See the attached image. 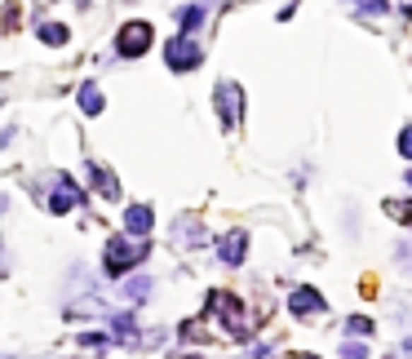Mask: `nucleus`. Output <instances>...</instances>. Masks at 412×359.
I'll return each instance as SVG.
<instances>
[{
  "instance_id": "1",
  "label": "nucleus",
  "mask_w": 412,
  "mask_h": 359,
  "mask_svg": "<svg viewBox=\"0 0 412 359\" xmlns=\"http://www.w3.org/2000/svg\"><path fill=\"white\" fill-rule=\"evenodd\" d=\"M151 253V240L146 235H115L111 244H107V253H102V266H107V275H124V271H134L142 257Z\"/></svg>"
},
{
  "instance_id": "2",
  "label": "nucleus",
  "mask_w": 412,
  "mask_h": 359,
  "mask_svg": "<svg viewBox=\"0 0 412 359\" xmlns=\"http://www.w3.org/2000/svg\"><path fill=\"white\" fill-rule=\"evenodd\" d=\"M146 49H151V23H124L120 36H115V54L120 58H142Z\"/></svg>"
},
{
  "instance_id": "3",
  "label": "nucleus",
  "mask_w": 412,
  "mask_h": 359,
  "mask_svg": "<svg viewBox=\"0 0 412 359\" xmlns=\"http://www.w3.org/2000/svg\"><path fill=\"white\" fill-rule=\"evenodd\" d=\"M164 62H169L173 71H195L200 67V45L191 40V31H182V36H173L169 45H164Z\"/></svg>"
},
{
  "instance_id": "4",
  "label": "nucleus",
  "mask_w": 412,
  "mask_h": 359,
  "mask_svg": "<svg viewBox=\"0 0 412 359\" xmlns=\"http://www.w3.org/2000/svg\"><path fill=\"white\" fill-rule=\"evenodd\" d=\"M80 200H85V191H80L71 177H54V200H49L54 213H67V208H76Z\"/></svg>"
},
{
  "instance_id": "5",
  "label": "nucleus",
  "mask_w": 412,
  "mask_h": 359,
  "mask_svg": "<svg viewBox=\"0 0 412 359\" xmlns=\"http://www.w3.org/2000/svg\"><path fill=\"white\" fill-rule=\"evenodd\" d=\"M218 116L226 129L240 124V89L235 85H218Z\"/></svg>"
},
{
  "instance_id": "6",
  "label": "nucleus",
  "mask_w": 412,
  "mask_h": 359,
  "mask_svg": "<svg viewBox=\"0 0 412 359\" xmlns=\"http://www.w3.org/2000/svg\"><path fill=\"white\" fill-rule=\"evenodd\" d=\"M244 253H249V240H244V231H230V235H222V244H218V257L226 266H240L244 262Z\"/></svg>"
},
{
  "instance_id": "7",
  "label": "nucleus",
  "mask_w": 412,
  "mask_h": 359,
  "mask_svg": "<svg viewBox=\"0 0 412 359\" xmlns=\"http://www.w3.org/2000/svg\"><path fill=\"white\" fill-rule=\"evenodd\" d=\"M124 226H129L134 235H146V231L155 226V208H151V204H134V208H124Z\"/></svg>"
},
{
  "instance_id": "8",
  "label": "nucleus",
  "mask_w": 412,
  "mask_h": 359,
  "mask_svg": "<svg viewBox=\"0 0 412 359\" xmlns=\"http://www.w3.org/2000/svg\"><path fill=\"white\" fill-rule=\"evenodd\" d=\"M288 306H293V311H298V315H319V311H324V298H319L315 288H293Z\"/></svg>"
},
{
  "instance_id": "9",
  "label": "nucleus",
  "mask_w": 412,
  "mask_h": 359,
  "mask_svg": "<svg viewBox=\"0 0 412 359\" xmlns=\"http://www.w3.org/2000/svg\"><path fill=\"white\" fill-rule=\"evenodd\" d=\"M85 169H89V177H93V187L102 191L107 200H120V182H115V177H111V173H107L102 165H85Z\"/></svg>"
},
{
  "instance_id": "10",
  "label": "nucleus",
  "mask_w": 412,
  "mask_h": 359,
  "mask_svg": "<svg viewBox=\"0 0 412 359\" xmlns=\"http://www.w3.org/2000/svg\"><path fill=\"white\" fill-rule=\"evenodd\" d=\"M80 107H85L89 116H98V111H102V93H98V85H85V89H80Z\"/></svg>"
},
{
  "instance_id": "11",
  "label": "nucleus",
  "mask_w": 412,
  "mask_h": 359,
  "mask_svg": "<svg viewBox=\"0 0 412 359\" xmlns=\"http://www.w3.org/2000/svg\"><path fill=\"white\" fill-rule=\"evenodd\" d=\"M177 23H182V31H195L204 23V5H187L182 13H177Z\"/></svg>"
},
{
  "instance_id": "12",
  "label": "nucleus",
  "mask_w": 412,
  "mask_h": 359,
  "mask_svg": "<svg viewBox=\"0 0 412 359\" xmlns=\"http://www.w3.org/2000/svg\"><path fill=\"white\" fill-rule=\"evenodd\" d=\"M40 40L45 45H67V27H62V23H45L40 27Z\"/></svg>"
},
{
  "instance_id": "13",
  "label": "nucleus",
  "mask_w": 412,
  "mask_h": 359,
  "mask_svg": "<svg viewBox=\"0 0 412 359\" xmlns=\"http://www.w3.org/2000/svg\"><path fill=\"white\" fill-rule=\"evenodd\" d=\"M346 329H351V333H372V319L368 315H351V319H346Z\"/></svg>"
},
{
  "instance_id": "14",
  "label": "nucleus",
  "mask_w": 412,
  "mask_h": 359,
  "mask_svg": "<svg viewBox=\"0 0 412 359\" xmlns=\"http://www.w3.org/2000/svg\"><path fill=\"white\" fill-rule=\"evenodd\" d=\"M399 151L412 160V129H404V134H399Z\"/></svg>"
},
{
  "instance_id": "15",
  "label": "nucleus",
  "mask_w": 412,
  "mask_h": 359,
  "mask_svg": "<svg viewBox=\"0 0 412 359\" xmlns=\"http://www.w3.org/2000/svg\"><path fill=\"white\" fill-rule=\"evenodd\" d=\"M341 355H346V359H364V346H346Z\"/></svg>"
},
{
  "instance_id": "16",
  "label": "nucleus",
  "mask_w": 412,
  "mask_h": 359,
  "mask_svg": "<svg viewBox=\"0 0 412 359\" xmlns=\"http://www.w3.org/2000/svg\"><path fill=\"white\" fill-rule=\"evenodd\" d=\"M293 359H315V355H293Z\"/></svg>"
}]
</instances>
